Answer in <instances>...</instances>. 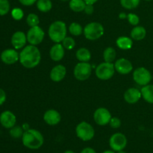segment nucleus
Segmentation results:
<instances>
[{"instance_id": "f257e3e1", "label": "nucleus", "mask_w": 153, "mask_h": 153, "mask_svg": "<svg viewBox=\"0 0 153 153\" xmlns=\"http://www.w3.org/2000/svg\"><path fill=\"white\" fill-rule=\"evenodd\" d=\"M19 61L25 68H34L41 61V53L40 49L34 45L30 44L25 46L19 53Z\"/></svg>"}, {"instance_id": "f03ea898", "label": "nucleus", "mask_w": 153, "mask_h": 153, "mask_svg": "<svg viewBox=\"0 0 153 153\" xmlns=\"http://www.w3.org/2000/svg\"><path fill=\"white\" fill-rule=\"evenodd\" d=\"M24 146L29 149H38L44 143V137L40 131L34 128H28L24 131L22 137Z\"/></svg>"}, {"instance_id": "7ed1b4c3", "label": "nucleus", "mask_w": 153, "mask_h": 153, "mask_svg": "<svg viewBox=\"0 0 153 153\" xmlns=\"http://www.w3.org/2000/svg\"><path fill=\"white\" fill-rule=\"evenodd\" d=\"M67 28L65 22L61 20H56L49 27L48 34L51 40L55 43H61L67 37Z\"/></svg>"}, {"instance_id": "20e7f679", "label": "nucleus", "mask_w": 153, "mask_h": 153, "mask_svg": "<svg viewBox=\"0 0 153 153\" xmlns=\"http://www.w3.org/2000/svg\"><path fill=\"white\" fill-rule=\"evenodd\" d=\"M103 25L98 22H92L87 24L84 28V35L89 40H97L104 34Z\"/></svg>"}, {"instance_id": "39448f33", "label": "nucleus", "mask_w": 153, "mask_h": 153, "mask_svg": "<svg viewBox=\"0 0 153 153\" xmlns=\"http://www.w3.org/2000/svg\"><path fill=\"white\" fill-rule=\"evenodd\" d=\"M76 136L83 141H89L95 136L94 127L88 122L82 121L79 123L76 128Z\"/></svg>"}, {"instance_id": "423d86ee", "label": "nucleus", "mask_w": 153, "mask_h": 153, "mask_svg": "<svg viewBox=\"0 0 153 153\" xmlns=\"http://www.w3.org/2000/svg\"><path fill=\"white\" fill-rule=\"evenodd\" d=\"M115 71L116 70L113 63L104 61L99 64L96 68V76L100 80H108L113 77Z\"/></svg>"}, {"instance_id": "0eeeda50", "label": "nucleus", "mask_w": 153, "mask_h": 153, "mask_svg": "<svg viewBox=\"0 0 153 153\" xmlns=\"http://www.w3.org/2000/svg\"><path fill=\"white\" fill-rule=\"evenodd\" d=\"M92 73V66L88 62H79L75 66L73 75L79 81L88 79Z\"/></svg>"}, {"instance_id": "6e6552de", "label": "nucleus", "mask_w": 153, "mask_h": 153, "mask_svg": "<svg viewBox=\"0 0 153 153\" xmlns=\"http://www.w3.org/2000/svg\"><path fill=\"white\" fill-rule=\"evenodd\" d=\"M133 79L134 82L140 86H145L150 83L152 76L149 70L145 67H138L133 72Z\"/></svg>"}, {"instance_id": "1a4fd4ad", "label": "nucleus", "mask_w": 153, "mask_h": 153, "mask_svg": "<svg viewBox=\"0 0 153 153\" xmlns=\"http://www.w3.org/2000/svg\"><path fill=\"white\" fill-rule=\"evenodd\" d=\"M27 41L31 45L37 46L43 42L45 37V32L39 25L31 27L26 34Z\"/></svg>"}, {"instance_id": "9d476101", "label": "nucleus", "mask_w": 153, "mask_h": 153, "mask_svg": "<svg viewBox=\"0 0 153 153\" xmlns=\"http://www.w3.org/2000/svg\"><path fill=\"white\" fill-rule=\"evenodd\" d=\"M127 145V138L123 133L117 132L112 134L109 139V146L114 152L123 150Z\"/></svg>"}, {"instance_id": "9b49d317", "label": "nucleus", "mask_w": 153, "mask_h": 153, "mask_svg": "<svg viewBox=\"0 0 153 153\" xmlns=\"http://www.w3.org/2000/svg\"><path fill=\"white\" fill-rule=\"evenodd\" d=\"M112 116L111 112L105 108H99L94 113V120L96 123L101 126L109 124Z\"/></svg>"}, {"instance_id": "f8f14e48", "label": "nucleus", "mask_w": 153, "mask_h": 153, "mask_svg": "<svg viewBox=\"0 0 153 153\" xmlns=\"http://www.w3.org/2000/svg\"><path fill=\"white\" fill-rule=\"evenodd\" d=\"M0 58L4 64L11 65L19 61V54L15 49H7L1 52Z\"/></svg>"}, {"instance_id": "ddd939ff", "label": "nucleus", "mask_w": 153, "mask_h": 153, "mask_svg": "<svg viewBox=\"0 0 153 153\" xmlns=\"http://www.w3.org/2000/svg\"><path fill=\"white\" fill-rule=\"evenodd\" d=\"M114 68L117 73L122 75L129 74L133 70V65L129 60L121 58L117 60L114 64Z\"/></svg>"}, {"instance_id": "4468645a", "label": "nucleus", "mask_w": 153, "mask_h": 153, "mask_svg": "<svg viewBox=\"0 0 153 153\" xmlns=\"http://www.w3.org/2000/svg\"><path fill=\"white\" fill-rule=\"evenodd\" d=\"M16 117L10 111H4L0 114V123L4 128H11L16 125Z\"/></svg>"}, {"instance_id": "2eb2a0df", "label": "nucleus", "mask_w": 153, "mask_h": 153, "mask_svg": "<svg viewBox=\"0 0 153 153\" xmlns=\"http://www.w3.org/2000/svg\"><path fill=\"white\" fill-rule=\"evenodd\" d=\"M61 117L59 112L55 109L47 110L43 114V120L49 126H56L61 122Z\"/></svg>"}, {"instance_id": "dca6fc26", "label": "nucleus", "mask_w": 153, "mask_h": 153, "mask_svg": "<svg viewBox=\"0 0 153 153\" xmlns=\"http://www.w3.org/2000/svg\"><path fill=\"white\" fill-rule=\"evenodd\" d=\"M10 42L15 49H20L24 48L27 42L26 34L23 31H16L12 35Z\"/></svg>"}, {"instance_id": "f3484780", "label": "nucleus", "mask_w": 153, "mask_h": 153, "mask_svg": "<svg viewBox=\"0 0 153 153\" xmlns=\"http://www.w3.org/2000/svg\"><path fill=\"white\" fill-rule=\"evenodd\" d=\"M67 74V69L62 64H58L55 66L51 70L50 76L51 80L54 82H60L65 78Z\"/></svg>"}, {"instance_id": "a211bd4d", "label": "nucleus", "mask_w": 153, "mask_h": 153, "mask_svg": "<svg viewBox=\"0 0 153 153\" xmlns=\"http://www.w3.org/2000/svg\"><path fill=\"white\" fill-rule=\"evenodd\" d=\"M124 100L128 104L137 103L142 97L140 90L135 88H128L124 94Z\"/></svg>"}, {"instance_id": "6ab92c4d", "label": "nucleus", "mask_w": 153, "mask_h": 153, "mask_svg": "<svg viewBox=\"0 0 153 153\" xmlns=\"http://www.w3.org/2000/svg\"><path fill=\"white\" fill-rule=\"evenodd\" d=\"M65 55V49L60 43H55L49 50V56L54 61H60L64 58Z\"/></svg>"}, {"instance_id": "aec40b11", "label": "nucleus", "mask_w": 153, "mask_h": 153, "mask_svg": "<svg viewBox=\"0 0 153 153\" xmlns=\"http://www.w3.org/2000/svg\"><path fill=\"white\" fill-rule=\"evenodd\" d=\"M130 35H131V38L132 40L140 41V40H143L146 37V30L144 27L136 25L131 29Z\"/></svg>"}, {"instance_id": "412c9836", "label": "nucleus", "mask_w": 153, "mask_h": 153, "mask_svg": "<svg viewBox=\"0 0 153 153\" xmlns=\"http://www.w3.org/2000/svg\"><path fill=\"white\" fill-rule=\"evenodd\" d=\"M116 44L117 47L122 50H128L132 47L133 40L132 39L128 37L121 36L117 39Z\"/></svg>"}, {"instance_id": "4be33fe9", "label": "nucleus", "mask_w": 153, "mask_h": 153, "mask_svg": "<svg viewBox=\"0 0 153 153\" xmlns=\"http://www.w3.org/2000/svg\"><path fill=\"white\" fill-rule=\"evenodd\" d=\"M142 97L146 102L153 104V85H149L143 86L140 90Z\"/></svg>"}, {"instance_id": "5701e85b", "label": "nucleus", "mask_w": 153, "mask_h": 153, "mask_svg": "<svg viewBox=\"0 0 153 153\" xmlns=\"http://www.w3.org/2000/svg\"><path fill=\"white\" fill-rule=\"evenodd\" d=\"M76 56L79 62H88L91 58V53L89 49L82 47L78 49Z\"/></svg>"}, {"instance_id": "b1692460", "label": "nucleus", "mask_w": 153, "mask_h": 153, "mask_svg": "<svg viewBox=\"0 0 153 153\" xmlns=\"http://www.w3.org/2000/svg\"><path fill=\"white\" fill-rule=\"evenodd\" d=\"M86 4L84 0H70V3H69L70 8L73 11L77 12V13L84 11Z\"/></svg>"}, {"instance_id": "393cba45", "label": "nucleus", "mask_w": 153, "mask_h": 153, "mask_svg": "<svg viewBox=\"0 0 153 153\" xmlns=\"http://www.w3.org/2000/svg\"><path fill=\"white\" fill-rule=\"evenodd\" d=\"M37 7L40 12L47 13L52 8V2L51 0H37Z\"/></svg>"}, {"instance_id": "a878e982", "label": "nucleus", "mask_w": 153, "mask_h": 153, "mask_svg": "<svg viewBox=\"0 0 153 153\" xmlns=\"http://www.w3.org/2000/svg\"><path fill=\"white\" fill-rule=\"evenodd\" d=\"M117 56L116 50L113 47L106 48L103 52V58L105 62L113 63Z\"/></svg>"}, {"instance_id": "bb28decb", "label": "nucleus", "mask_w": 153, "mask_h": 153, "mask_svg": "<svg viewBox=\"0 0 153 153\" xmlns=\"http://www.w3.org/2000/svg\"><path fill=\"white\" fill-rule=\"evenodd\" d=\"M69 31L73 36H80L84 31V28L78 22H72L69 26Z\"/></svg>"}, {"instance_id": "cd10ccee", "label": "nucleus", "mask_w": 153, "mask_h": 153, "mask_svg": "<svg viewBox=\"0 0 153 153\" xmlns=\"http://www.w3.org/2000/svg\"><path fill=\"white\" fill-rule=\"evenodd\" d=\"M24 131H24V129L22 128V126L15 125L14 126L12 127L11 128H10L9 134H10V137H13V138H15V139L22 138Z\"/></svg>"}, {"instance_id": "c85d7f7f", "label": "nucleus", "mask_w": 153, "mask_h": 153, "mask_svg": "<svg viewBox=\"0 0 153 153\" xmlns=\"http://www.w3.org/2000/svg\"><path fill=\"white\" fill-rule=\"evenodd\" d=\"M140 1V0H120V4L124 8L127 10H132L139 5Z\"/></svg>"}, {"instance_id": "c756f323", "label": "nucleus", "mask_w": 153, "mask_h": 153, "mask_svg": "<svg viewBox=\"0 0 153 153\" xmlns=\"http://www.w3.org/2000/svg\"><path fill=\"white\" fill-rule=\"evenodd\" d=\"M26 22L27 25L31 28V27L37 26L39 25L40 23V19H39L38 16L35 13H29L26 17Z\"/></svg>"}, {"instance_id": "7c9ffc66", "label": "nucleus", "mask_w": 153, "mask_h": 153, "mask_svg": "<svg viewBox=\"0 0 153 153\" xmlns=\"http://www.w3.org/2000/svg\"><path fill=\"white\" fill-rule=\"evenodd\" d=\"M61 43H62L61 44L63 45L64 49H67V50H71L76 46V41L71 37H66Z\"/></svg>"}, {"instance_id": "2f4dec72", "label": "nucleus", "mask_w": 153, "mask_h": 153, "mask_svg": "<svg viewBox=\"0 0 153 153\" xmlns=\"http://www.w3.org/2000/svg\"><path fill=\"white\" fill-rule=\"evenodd\" d=\"M10 10V3L8 0H0V16H4Z\"/></svg>"}, {"instance_id": "473e14b6", "label": "nucleus", "mask_w": 153, "mask_h": 153, "mask_svg": "<svg viewBox=\"0 0 153 153\" xmlns=\"http://www.w3.org/2000/svg\"><path fill=\"white\" fill-rule=\"evenodd\" d=\"M11 16L13 19L16 21L21 20L24 16L23 10L19 7H15L11 10Z\"/></svg>"}, {"instance_id": "72a5a7b5", "label": "nucleus", "mask_w": 153, "mask_h": 153, "mask_svg": "<svg viewBox=\"0 0 153 153\" xmlns=\"http://www.w3.org/2000/svg\"><path fill=\"white\" fill-rule=\"evenodd\" d=\"M127 19H128V22L131 25H134V26L137 25L139 24V22H140V18H139V16L137 14L133 13H130L127 15Z\"/></svg>"}, {"instance_id": "f704fd0d", "label": "nucleus", "mask_w": 153, "mask_h": 153, "mask_svg": "<svg viewBox=\"0 0 153 153\" xmlns=\"http://www.w3.org/2000/svg\"><path fill=\"white\" fill-rule=\"evenodd\" d=\"M109 125L111 128H118L121 126V120L118 117H114L111 119L110 122H109Z\"/></svg>"}, {"instance_id": "c9c22d12", "label": "nucleus", "mask_w": 153, "mask_h": 153, "mask_svg": "<svg viewBox=\"0 0 153 153\" xmlns=\"http://www.w3.org/2000/svg\"><path fill=\"white\" fill-rule=\"evenodd\" d=\"M84 11L85 12V13L88 15H91L94 13V4H86L85 7V10Z\"/></svg>"}, {"instance_id": "e433bc0d", "label": "nucleus", "mask_w": 153, "mask_h": 153, "mask_svg": "<svg viewBox=\"0 0 153 153\" xmlns=\"http://www.w3.org/2000/svg\"><path fill=\"white\" fill-rule=\"evenodd\" d=\"M6 101V93L3 89L0 88V106Z\"/></svg>"}, {"instance_id": "4c0bfd02", "label": "nucleus", "mask_w": 153, "mask_h": 153, "mask_svg": "<svg viewBox=\"0 0 153 153\" xmlns=\"http://www.w3.org/2000/svg\"><path fill=\"white\" fill-rule=\"evenodd\" d=\"M19 1L24 6H31L37 2V0H19Z\"/></svg>"}, {"instance_id": "58836bf2", "label": "nucleus", "mask_w": 153, "mask_h": 153, "mask_svg": "<svg viewBox=\"0 0 153 153\" xmlns=\"http://www.w3.org/2000/svg\"><path fill=\"white\" fill-rule=\"evenodd\" d=\"M80 153H97V152H96L95 149H94L93 148L86 147L85 148V149H82Z\"/></svg>"}, {"instance_id": "ea45409f", "label": "nucleus", "mask_w": 153, "mask_h": 153, "mask_svg": "<svg viewBox=\"0 0 153 153\" xmlns=\"http://www.w3.org/2000/svg\"><path fill=\"white\" fill-rule=\"evenodd\" d=\"M85 1V3L88 4H95L97 1H98V0H84Z\"/></svg>"}, {"instance_id": "a19ab883", "label": "nucleus", "mask_w": 153, "mask_h": 153, "mask_svg": "<svg viewBox=\"0 0 153 153\" xmlns=\"http://www.w3.org/2000/svg\"><path fill=\"white\" fill-rule=\"evenodd\" d=\"M127 15L126 13H124V12H121L119 14V18L120 19H126V18H127Z\"/></svg>"}, {"instance_id": "79ce46f5", "label": "nucleus", "mask_w": 153, "mask_h": 153, "mask_svg": "<svg viewBox=\"0 0 153 153\" xmlns=\"http://www.w3.org/2000/svg\"><path fill=\"white\" fill-rule=\"evenodd\" d=\"M22 128L24 129V131H26V130H28V128H29V126H28V125L27 123H24L23 125H22Z\"/></svg>"}, {"instance_id": "37998d69", "label": "nucleus", "mask_w": 153, "mask_h": 153, "mask_svg": "<svg viewBox=\"0 0 153 153\" xmlns=\"http://www.w3.org/2000/svg\"><path fill=\"white\" fill-rule=\"evenodd\" d=\"M102 153H115V152L114 150H112V149H111V150H105Z\"/></svg>"}, {"instance_id": "c03bdc74", "label": "nucleus", "mask_w": 153, "mask_h": 153, "mask_svg": "<svg viewBox=\"0 0 153 153\" xmlns=\"http://www.w3.org/2000/svg\"><path fill=\"white\" fill-rule=\"evenodd\" d=\"M64 153H76V152H73V150H66Z\"/></svg>"}, {"instance_id": "a18cd8bd", "label": "nucleus", "mask_w": 153, "mask_h": 153, "mask_svg": "<svg viewBox=\"0 0 153 153\" xmlns=\"http://www.w3.org/2000/svg\"><path fill=\"white\" fill-rule=\"evenodd\" d=\"M117 153H126V152H124L123 150H121V151H119V152H117Z\"/></svg>"}, {"instance_id": "49530a36", "label": "nucleus", "mask_w": 153, "mask_h": 153, "mask_svg": "<svg viewBox=\"0 0 153 153\" xmlns=\"http://www.w3.org/2000/svg\"><path fill=\"white\" fill-rule=\"evenodd\" d=\"M61 1H70V0H61Z\"/></svg>"}, {"instance_id": "de8ad7c7", "label": "nucleus", "mask_w": 153, "mask_h": 153, "mask_svg": "<svg viewBox=\"0 0 153 153\" xmlns=\"http://www.w3.org/2000/svg\"><path fill=\"white\" fill-rule=\"evenodd\" d=\"M144 1H152V0H144Z\"/></svg>"}]
</instances>
